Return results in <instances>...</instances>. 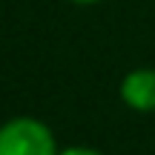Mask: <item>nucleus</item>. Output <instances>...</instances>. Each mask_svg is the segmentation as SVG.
Instances as JSON below:
<instances>
[{
    "instance_id": "obj_3",
    "label": "nucleus",
    "mask_w": 155,
    "mask_h": 155,
    "mask_svg": "<svg viewBox=\"0 0 155 155\" xmlns=\"http://www.w3.org/2000/svg\"><path fill=\"white\" fill-rule=\"evenodd\" d=\"M58 155H106V152H101L98 147H89V144H69V147H61Z\"/></svg>"
},
{
    "instance_id": "obj_2",
    "label": "nucleus",
    "mask_w": 155,
    "mask_h": 155,
    "mask_svg": "<svg viewBox=\"0 0 155 155\" xmlns=\"http://www.w3.org/2000/svg\"><path fill=\"white\" fill-rule=\"evenodd\" d=\"M118 98L127 109L138 115L155 112V66H135L118 83Z\"/></svg>"
},
{
    "instance_id": "obj_1",
    "label": "nucleus",
    "mask_w": 155,
    "mask_h": 155,
    "mask_svg": "<svg viewBox=\"0 0 155 155\" xmlns=\"http://www.w3.org/2000/svg\"><path fill=\"white\" fill-rule=\"evenodd\" d=\"M61 144L46 121L12 115L0 124V155H58Z\"/></svg>"
},
{
    "instance_id": "obj_4",
    "label": "nucleus",
    "mask_w": 155,
    "mask_h": 155,
    "mask_svg": "<svg viewBox=\"0 0 155 155\" xmlns=\"http://www.w3.org/2000/svg\"><path fill=\"white\" fill-rule=\"evenodd\" d=\"M69 3H75V6H98L104 0H69Z\"/></svg>"
}]
</instances>
